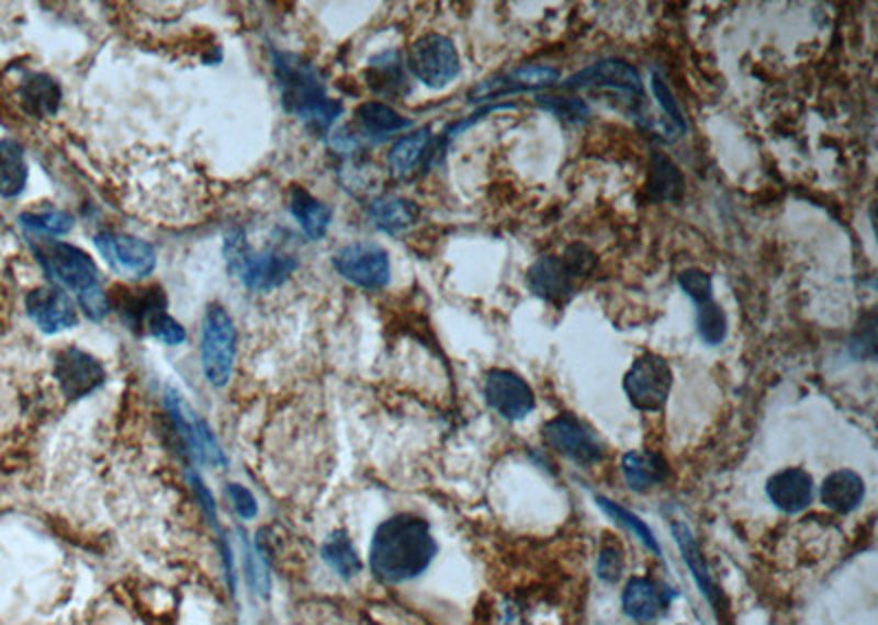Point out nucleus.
<instances>
[{
    "mask_svg": "<svg viewBox=\"0 0 878 625\" xmlns=\"http://www.w3.org/2000/svg\"><path fill=\"white\" fill-rule=\"evenodd\" d=\"M323 559L342 577L351 579L362 570V559L345 531H334L323 544Z\"/></svg>",
    "mask_w": 878,
    "mask_h": 625,
    "instance_id": "32",
    "label": "nucleus"
},
{
    "mask_svg": "<svg viewBox=\"0 0 878 625\" xmlns=\"http://www.w3.org/2000/svg\"><path fill=\"white\" fill-rule=\"evenodd\" d=\"M623 570V550L619 542L606 539L597 555V575L604 581H617Z\"/></svg>",
    "mask_w": 878,
    "mask_h": 625,
    "instance_id": "40",
    "label": "nucleus"
},
{
    "mask_svg": "<svg viewBox=\"0 0 878 625\" xmlns=\"http://www.w3.org/2000/svg\"><path fill=\"white\" fill-rule=\"evenodd\" d=\"M863 498L865 482L852 469H836L821 485V502L836 513L854 511L863 502Z\"/></svg>",
    "mask_w": 878,
    "mask_h": 625,
    "instance_id": "26",
    "label": "nucleus"
},
{
    "mask_svg": "<svg viewBox=\"0 0 878 625\" xmlns=\"http://www.w3.org/2000/svg\"><path fill=\"white\" fill-rule=\"evenodd\" d=\"M562 90H606L628 101L643 96V83L639 72L623 59H601L595 61L579 72L566 77L560 83Z\"/></svg>",
    "mask_w": 878,
    "mask_h": 625,
    "instance_id": "12",
    "label": "nucleus"
},
{
    "mask_svg": "<svg viewBox=\"0 0 878 625\" xmlns=\"http://www.w3.org/2000/svg\"><path fill=\"white\" fill-rule=\"evenodd\" d=\"M222 254L228 272L252 292H272L296 270L294 254L274 248L255 250L241 228L226 232Z\"/></svg>",
    "mask_w": 878,
    "mask_h": 625,
    "instance_id": "3",
    "label": "nucleus"
},
{
    "mask_svg": "<svg viewBox=\"0 0 878 625\" xmlns=\"http://www.w3.org/2000/svg\"><path fill=\"white\" fill-rule=\"evenodd\" d=\"M331 265L345 281L362 289H382L391 281L389 252L373 241H353L338 248Z\"/></svg>",
    "mask_w": 878,
    "mask_h": 625,
    "instance_id": "9",
    "label": "nucleus"
},
{
    "mask_svg": "<svg viewBox=\"0 0 878 625\" xmlns=\"http://www.w3.org/2000/svg\"><path fill=\"white\" fill-rule=\"evenodd\" d=\"M94 246L108 268L121 276L138 281L149 276L156 268V250L140 237L103 230L94 235Z\"/></svg>",
    "mask_w": 878,
    "mask_h": 625,
    "instance_id": "11",
    "label": "nucleus"
},
{
    "mask_svg": "<svg viewBox=\"0 0 878 625\" xmlns=\"http://www.w3.org/2000/svg\"><path fill=\"white\" fill-rule=\"evenodd\" d=\"M77 303H79V307H81V311L90 318V320H94V322H99V320H103L110 311H112V307H110V298H108V294L101 289V287H97V289H90V292H86V294H81V296H77Z\"/></svg>",
    "mask_w": 878,
    "mask_h": 625,
    "instance_id": "41",
    "label": "nucleus"
},
{
    "mask_svg": "<svg viewBox=\"0 0 878 625\" xmlns=\"http://www.w3.org/2000/svg\"><path fill=\"white\" fill-rule=\"evenodd\" d=\"M367 213H369L373 226L386 235H399V232L408 230L419 217L417 204L413 200L397 197V195H384V197L371 200Z\"/></svg>",
    "mask_w": 878,
    "mask_h": 625,
    "instance_id": "25",
    "label": "nucleus"
},
{
    "mask_svg": "<svg viewBox=\"0 0 878 625\" xmlns=\"http://www.w3.org/2000/svg\"><path fill=\"white\" fill-rule=\"evenodd\" d=\"M53 375H55L64 397L75 401V399L88 397L103 384L105 368L88 351H83L75 344H68L55 353Z\"/></svg>",
    "mask_w": 878,
    "mask_h": 625,
    "instance_id": "14",
    "label": "nucleus"
},
{
    "mask_svg": "<svg viewBox=\"0 0 878 625\" xmlns=\"http://www.w3.org/2000/svg\"><path fill=\"white\" fill-rule=\"evenodd\" d=\"M678 285L680 289L696 303H702L707 298H713V285H711V276L700 270V268H687L678 274Z\"/></svg>",
    "mask_w": 878,
    "mask_h": 625,
    "instance_id": "39",
    "label": "nucleus"
},
{
    "mask_svg": "<svg viewBox=\"0 0 878 625\" xmlns=\"http://www.w3.org/2000/svg\"><path fill=\"white\" fill-rule=\"evenodd\" d=\"M26 316L42 333H57L77 327L79 314L72 298L57 285H42L33 287L24 296Z\"/></svg>",
    "mask_w": 878,
    "mask_h": 625,
    "instance_id": "17",
    "label": "nucleus"
},
{
    "mask_svg": "<svg viewBox=\"0 0 878 625\" xmlns=\"http://www.w3.org/2000/svg\"><path fill=\"white\" fill-rule=\"evenodd\" d=\"M650 86H652V94H654L656 103L661 105L663 114H665L667 121L672 123L674 134H683V132L687 129V123H685V116H683V112H680V107H678V103H676V99H674V94H672L667 81H665L658 72H652Z\"/></svg>",
    "mask_w": 878,
    "mask_h": 625,
    "instance_id": "37",
    "label": "nucleus"
},
{
    "mask_svg": "<svg viewBox=\"0 0 878 625\" xmlns=\"http://www.w3.org/2000/svg\"><path fill=\"white\" fill-rule=\"evenodd\" d=\"M766 493L784 513H799L812 500V478L801 467H786L768 478Z\"/></svg>",
    "mask_w": 878,
    "mask_h": 625,
    "instance_id": "20",
    "label": "nucleus"
},
{
    "mask_svg": "<svg viewBox=\"0 0 878 625\" xmlns=\"http://www.w3.org/2000/svg\"><path fill=\"white\" fill-rule=\"evenodd\" d=\"M29 246L33 250L35 261L44 270V274L61 289H70L77 296L101 287L99 285V268L94 259L59 239H48V237H31Z\"/></svg>",
    "mask_w": 878,
    "mask_h": 625,
    "instance_id": "5",
    "label": "nucleus"
},
{
    "mask_svg": "<svg viewBox=\"0 0 878 625\" xmlns=\"http://www.w3.org/2000/svg\"><path fill=\"white\" fill-rule=\"evenodd\" d=\"M727 314L713 298L696 303V329L705 344H720L727 338Z\"/></svg>",
    "mask_w": 878,
    "mask_h": 625,
    "instance_id": "34",
    "label": "nucleus"
},
{
    "mask_svg": "<svg viewBox=\"0 0 878 625\" xmlns=\"http://www.w3.org/2000/svg\"><path fill=\"white\" fill-rule=\"evenodd\" d=\"M560 81V72L551 66H520L494 77L483 79L468 92V101H496L498 96L518 94V92H533L542 88H551Z\"/></svg>",
    "mask_w": 878,
    "mask_h": 625,
    "instance_id": "16",
    "label": "nucleus"
},
{
    "mask_svg": "<svg viewBox=\"0 0 878 625\" xmlns=\"http://www.w3.org/2000/svg\"><path fill=\"white\" fill-rule=\"evenodd\" d=\"M685 191V178L680 169L663 154L654 151L650 158L648 195L656 202H676Z\"/></svg>",
    "mask_w": 878,
    "mask_h": 625,
    "instance_id": "30",
    "label": "nucleus"
},
{
    "mask_svg": "<svg viewBox=\"0 0 878 625\" xmlns=\"http://www.w3.org/2000/svg\"><path fill=\"white\" fill-rule=\"evenodd\" d=\"M246 570H248V579H250V586L259 592V594H268V590H270V577H268V572H266V568H263V561L255 555V553H250L248 548H246Z\"/></svg>",
    "mask_w": 878,
    "mask_h": 625,
    "instance_id": "43",
    "label": "nucleus"
},
{
    "mask_svg": "<svg viewBox=\"0 0 878 625\" xmlns=\"http://www.w3.org/2000/svg\"><path fill=\"white\" fill-rule=\"evenodd\" d=\"M593 268L595 254L586 246L573 243L564 254H544L533 261L527 270V285L538 298L562 307L573 298L577 281L588 276Z\"/></svg>",
    "mask_w": 878,
    "mask_h": 625,
    "instance_id": "4",
    "label": "nucleus"
},
{
    "mask_svg": "<svg viewBox=\"0 0 878 625\" xmlns=\"http://www.w3.org/2000/svg\"><path fill=\"white\" fill-rule=\"evenodd\" d=\"M623 390L639 410H661L672 390V366L658 353H641L623 375Z\"/></svg>",
    "mask_w": 878,
    "mask_h": 625,
    "instance_id": "8",
    "label": "nucleus"
},
{
    "mask_svg": "<svg viewBox=\"0 0 878 625\" xmlns=\"http://www.w3.org/2000/svg\"><path fill=\"white\" fill-rule=\"evenodd\" d=\"M145 331H147L151 338H156V340H160L162 344H169V346H178V344H182V342L187 340V331H184L182 325L167 311V307L156 309V311L149 316V320L145 322Z\"/></svg>",
    "mask_w": 878,
    "mask_h": 625,
    "instance_id": "36",
    "label": "nucleus"
},
{
    "mask_svg": "<svg viewBox=\"0 0 878 625\" xmlns=\"http://www.w3.org/2000/svg\"><path fill=\"white\" fill-rule=\"evenodd\" d=\"M353 118L364 136H389L395 132H402L410 127L413 123L404 118L399 112H395L389 103L384 101H364L356 107Z\"/></svg>",
    "mask_w": 878,
    "mask_h": 625,
    "instance_id": "28",
    "label": "nucleus"
},
{
    "mask_svg": "<svg viewBox=\"0 0 878 625\" xmlns=\"http://www.w3.org/2000/svg\"><path fill=\"white\" fill-rule=\"evenodd\" d=\"M18 96L26 114L46 118L59 112L61 86L46 72H29L18 88Z\"/></svg>",
    "mask_w": 878,
    "mask_h": 625,
    "instance_id": "22",
    "label": "nucleus"
},
{
    "mask_svg": "<svg viewBox=\"0 0 878 625\" xmlns=\"http://www.w3.org/2000/svg\"><path fill=\"white\" fill-rule=\"evenodd\" d=\"M165 406H167V412H169L173 428L178 430L182 443L189 447V452L200 463H206L213 467L226 463V456H224L215 434L206 425V421L184 401V397L176 388L165 390Z\"/></svg>",
    "mask_w": 878,
    "mask_h": 625,
    "instance_id": "10",
    "label": "nucleus"
},
{
    "mask_svg": "<svg viewBox=\"0 0 878 625\" xmlns=\"http://www.w3.org/2000/svg\"><path fill=\"white\" fill-rule=\"evenodd\" d=\"M483 395L487 406L509 421L525 419L536 408L531 386L520 375L507 368H489L485 373Z\"/></svg>",
    "mask_w": 878,
    "mask_h": 625,
    "instance_id": "15",
    "label": "nucleus"
},
{
    "mask_svg": "<svg viewBox=\"0 0 878 625\" xmlns=\"http://www.w3.org/2000/svg\"><path fill=\"white\" fill-rule=\"evenodd\" d=\"M29 180L24 147L15 138H0V197H18Z\"/></svg>",
    "mask_w": 878,
    "mask_h": 625,
    "instance_id": "29",
    "label": "nucleus"
},
{
    "mask_svg": "<svg viewBox=\"0 0 878 625\" xmlns=\"http://www.w3.org/2000/svg\"><path fill=\"white\" fill-rule=\"evenodd\" d=\"M237 353V327L224 305L211 303L204 311L200 333L202 371L211 386L222 388L228 384Z\"/></svg>",
    "mask_w": 878,
    "mask_h": 625,
    "instance_id": "6",
    "label": "nucleus"
},
{
    "mask_svg": "<svg viewBox=\"0 0 878 625\" xmlns=\"http://www.w3.org/2000/svg\"><path fill=\"white\" fill-rule=\"evenodd\" d=\"M595 502H597L610 518H615L619 524H623L628 531H632L637 537H641V542H643L648 548H652L656 555L661 553V548H658V544H656V539H654V533H652L634 513H630L628 509H623L621 504H617V502H612V500H608V498H604V496H595Z\"/></svg>",
    "mask_w": 878,
    "mask_h": 625,
    "instance_id": "35",
    "label": "nucleus"
},
{
    "mask_svg": "<svg viewBox=\"0 0 878 625\" xmlns=\"http://www.w3.org/2000/svg\"><path fill=\"white\" fill-rule=\"evenodd\" d=\"M435 138L430 134V127H419L393 143L386 156V164L393 178L397 180H408L417 171L430 164L435 156Z\"/></svg>",
    "mask_w": 878,
    "mask_h": 625,
    "instance_id": "18",
    "label": "nucleus"
},
{
    "mask_svg": "<svg viewBox=\"0 0 878 625\" xmlns=\"http://www.w3.org/2000/svg\"><path fill=\"white\" fill-rule=\"evenodd\" d=\"M272 72L281 105L316 134H327L342 114V103L327 94L320 72L301 55L272 50Z\"/></svg>",
    "mask_w": 878,
    "mask_h": 625,
    "instance_id": "2",
    "label": "nucleus"
},
{
    "mask_svg": "<svg viewBox=\"0 0 878 625\" xmlns=\"http://www.w3.org/2000/svg\"><path fill=\"white\" fill-rule=\"evenodd\" d=\"M623 612L639 621V623H650L656 616H661V612L667 607V592L663 586H658L652 579L645 577H634L626 583L623 596Z\"/></svg>",
    "mask_w": 878,
    "mask_h": 625,
    "instance_id": "23",
    "label": "nucleus"
},
{
    "mask_svg": "<svg viewBox=\"0 0 878 625\" xmlns=\"http://www.w3.org/2000/svg\"><path fill=\"white\" fill-rule=\"evenodd\" d=\"M437 550L426 520L413 513H397L384 520L371 539L369 564L378 579L402 583L421 575Z\"/></svg>",
    "mask_w": 878,
    "mask_h": 625,
    "instance_id": "1",
    "label": "nucleus"
},
{
    "mask_svg": "<svg viewBox=\"0 0 878 625\" xmlns=\"http://www.w3.org/2000/svg\"><path fill=\"white\" fill-rule=\"evenodd\" d=\"M288 208L307 239L320 241L325 237V232L331 224V208L325 202L314 197L301 184H292Z\"/></svg>",
    "mask_w": 878,
    "mask_h": 625,
    "instance_id": "24",
    "label": "nucleus"
},
{
    "mask_svg": "<svg viewBox=\"0 0 878 625\" xmlns=\"http://www.w3.org/2000/svg\"><path fill=\"white\" fill-rule=\"evenodd\" d=\"M542 439L551 450L579 465H593L604 458V447L595 432L569 412L547 421L542 428Z\"/></svg>",
    "mask_w": 878,
    "mask_h": 625,
    "instance_id": "13",
    "label": "nucleus"
},
{
    "mask_svg": "<svg viewBox=\"0 0 878 625\" xmlns=\"http://www.w3.org/2000/svg\"><path fill=\"white\" fill-rule=\"evenodd\" d=\"M621 474L630 489L645 491L665 480L667 463L656 452L632 450L621 458Z\"/></svg>",
    "mask_w": 878,
    "mask_h": 625,
    "instance_id": "27",
    "label": "nucleus"
},
{
    "mask_svg": "<svg viewBox=\"0 0 878 625\" xmlns=\"http://www.w3.org/2000/svg\"><path fill=\"white\" fill-rule=\"evenodd\" d=\"M540 107L558 114L564 121H573V123H582L588 118L590 110L582 99H569V96H538L536 99Z\"/></svg>",
    "mask_w": 878,
    "mask_h": 625,
    "instance_id": "38",
    "label": "nucleus"
},
{
    "mask_svg": "<svg viewBox=\"0 0 878 625\" xmlns=\"http://www.w3.org/2000/svg\"><path fill=\"white\" fill-rule=\"evenodd\" d=\"M112 292H114V296L108 294L110 307H116V311L121 314L123 322L134 333H143L145 322L149 320V316L156 309L167 307V296H165V292L160 287H138V289L114 287Z\"/></svg>",
    "mask_w": 878,
    "mask_h": 625,
    "instance_id": "19",
    "label": "nucleus"
},
{
    "mask_svg": "<svg viewBox=\"0 0 878 625\" xmlns=\"http://www.w3.org/2000/svg\"><path fill=\"white\" fill-rule=\"evenodd\" d=\"M672 531H674V537H676L678 548H680V553H683V559L687 561V566H689L694 579L698 581L700 592H705V596H707L713 605H720V592L716 590V586H713V581H711V577H709V572H707V566H705V561H702V555H700V550H698V546H696V542H694L689 529H687L685 524L674 522V524H672Z\"/></svg>",
    "mask_w": 878,
    "mask_h": 625,
    "instance_id": "31",
    "label": "nucleus"
},
{
    "mask_svg": "<svg viewBox=\"0 0 878 625\" xmlns=\"http://www.w3.org/2000/svg\"><path fill=\"white\" fill-rule=\"evenodd\" d=\"M406 66L426 88L441 90L459 75L461 59L450 37L441 33H424L408 46Z\"/></svg>",
    "mask_w": 878,
    "mask_h": 625,
    "instance_id": "7",
    "label": "nucleus"
},
{
    "mask_svg": "<svg viewBox=\"0 0 878 625\" xmlns=\"http://www.w3.org/2000/svg\"><path fill=\"white\" fill-rule=\"evenodd\" d=\"M226 493H228V498H230V502H233V509H235V513H237L239 518L252 520V518L257 515V500H255V496H252L244 485H239V482H228V485H226Z\"/></svg>",
    "mask_w": 878,
    "mask_h": 625,
    "instance_id": "42",
    "label": "nucleus"
},
{
    "mask_svg": "<svg viewBox=\"0 0 878 625\" xmlns=\"http://www.w3.org/2000/svg\"><path fill=\"white\" fill-rule=\"evenodd\" d=\"M364 81L373 94L384 99H399L408 92V79L397 50H384L371 57Z\"/></svg>",
    "mask_w": 878,
    "mask_h": 625,
    "instance_id": "21",
    "label": "nucleus"
},
{
    "mask_svg": "<svg viewBox=\"0 0 878 625\" xmlns=\"http://www.w3.org/2000/svg\"><path fill=\"white\" fill-rule=\"evenodd\" d=\"M20 226L29 237H55L66 235L75 226V217L66 211L48 208V211H26L18 217Z\"/></svg>",
    "mask_w": 878,
    "mask_h": 625,
    "instance_id": "33",
    "label": "nucleus"
},
{
    "mask_svg": "<svg viewBox=\"0 0 878 625\" xmlns=\"http://www.w3.org/2000/svg\"><path fill=\"white\" fill-rule=\"evenodd\" d=\"M189 480H191V487H193V491H195V496H198V500H200V504H202V509H204L209 522L215 524V502H213L211 491L202 485V480H200V476H198L195 471H189Z\"/></svg>",
    "mask_w": 878,
    "mask_h": 625,
    "instance_id": "44",
    "label": "nucleus"
}]
</instances>
